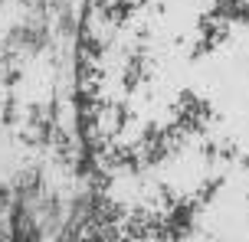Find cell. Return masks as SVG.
Returning a JSON list of instances; mask_svg holds the SVG:
<instances>
[{
    "mask_svg": "<svg viewBox=\"0 0 249 242\" xmlns=\"http://www.w3.org/2000/svg\"><path fill=\"white\" fill-rule=\"evenodd\" d=\"M95 242H249V0H89L79 49Z\"/></svg>",
    "mask_w": 249,
    "mask_h": 242,
    "instance_id": "1",
    "label": "cell"
}]
</instances>
